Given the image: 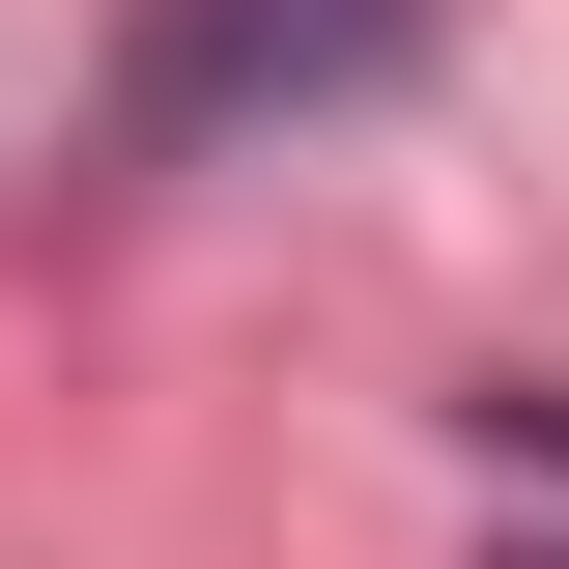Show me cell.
I'll list each match as a JSON object with an SVG mask.
<instances>
[{
  "label": "cell",
  "instance_id": "1",
  "mask_svg": "<svg viewBox=\"0 0 569 569\" xmlns=\"http://www.w3.org/2000/svg\"><path fill=\"white\" fill-rule=\"evenodd\" d=\"M427 0H171L142 29V142H228V114H313V86H399Z\"/></svg>",
  "mask_w": 569,
  "mask_h": 569
}]
</instances>
